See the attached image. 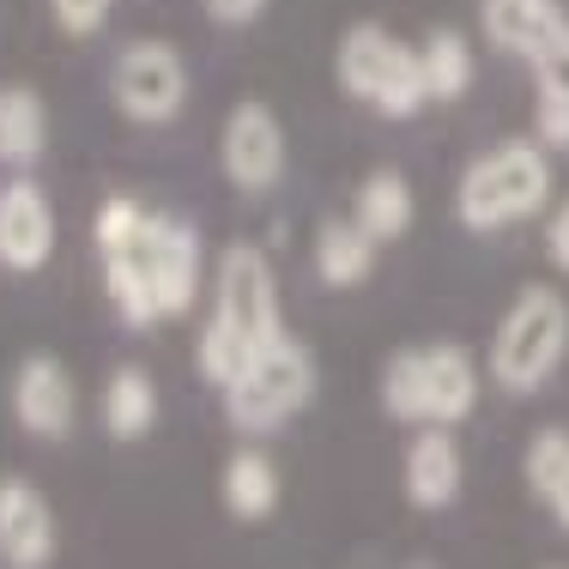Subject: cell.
Returning <instances> with one entry per match:
<instances>
[{
  "instance_id": "6da1fadb",
  "label": "cell",
  "mask_w": 569,
  "mask_h": 569,
  "mask_svg": "<svg viewBox=\"0 0 569 569\" xmlns=\"http://www.w3.org/2000/svg\"><path fill=\"white\" fill-rule=\"evenodd\" d=\"M284 328V291L273 273V254L261 242H224L212 254V309L194 333V370L212 395H224L242 376V363L261 346H273Z\"/></svg>"
},
{
  "instance_id": "7a4b0ae2",
  "label": "cell",
  "mask_w": 569,
  "mask_h": 569,
  "mask_svg": "<svg viewBox=\"0 0 569 569\" xmlns=\"http://www.w3.org/2000/svg\"><path fill=\"white\" fill-rule=\"evenodd\" d=\"M551 158L558 152H546L533 133H509V140L472 152L455 176V224L467 237H497L527 219H546L551 188H558Z\"/></svg>"
},
{
  "instance_id": "3957f363",
  "label": "cell",
  "mask_w": 569,
  "mask_h": 569,
  "mask_svg": "<svg viewBox=\"0 0 569 569\" xmlns=\"http://www.w3.org/2000/svg\"><path fill=\"white\" fill-rule=\"evenodd\" d=\"M479 395H485V358H472L460 340L400 346L376 370V400L406 430H425V425L460 430L479 412Z\"/></svg>"
},
{
  "instance_id": "277c9868",
  "label": "cell",
  "mask_w": 569,
  "mask_h": 569,
  "mask_svg": "<svg viewBox=\"0 0 569 569\" xmlns=\"http://www.w3.org/2000/svg\"><path fill=\"white\" fill-rule=\"evenodd\" d=\"M569 358V297L558 284L533 279L509 297V309L497 316L491 346H485V382L509 400H527L539 388L558 382Z\"/></svg>"
},
{
  "instance_id": "5b68a950",
  "label": "cell",
  "mask_w": 569,
  "mask_h": 569,
  "mask_svg": "<svg viewBox=\"0 0 569 569\" xmlns=\"http://www.w3.org/2000/svg\"><path fill=\"white\" fill-rule=\"evenodd\" d=\"M333 86L358 110H370L382 121H412L430 110L418 43H406L400 31H388L376 19H358L340 31V43H333Z\"/></svg>"
},
{
  "instance_id": "8992f818",
  "label": "cell",
  "mask_w": 569,
  "mask_h": 569,
  "mask_svg": "<svg viewBox=\"0 0 569 569\" xmlns=\"http://www.w3.org/2000/svg\"><path fill=\"white\" fill-rule=\"evenodd\" d=\"M321 395V363H316V346L297 340V333H279L273 346H261L249 363H242V376L219 395L224 406V425L237 430V437H279L291 418H303L309 406Z\"/></svg>"
},
{
  "instance_id": "52a82bcc",
  "label": "cell",
  "mask_w": 569,
  "mask_h": 569,
  "mask_svg": "<svg viewBox=\"0 0 569 569\" xmlns=\"http://www.w3.org/2000/svg\"><path fill=\"white\" fill-rule=\"evenodd\" d=\"M152 212L140 194H103L91 212V249L103 267V303L116 309V321L128 333H152L164 328L152 297Z\"/></svg>"
},
{
  "instance_id": "ba28073f",
  "label": "cell",
  "mask_w": 569,
  "mask_h": 569,
  "mask_svg": "<svg viewBox=\"0 0 569 569\" xmlns=\"http://www.w3.org/2000/svg\"><path fill=\"white\" fill-rule=\"evenodd\" d=\"M103 91H110V110L128 128H170L194 98V73H188V56L170 37H128L110 56Z\"/></svg>"
},
{
  "instance_id": "9c48e42d",
  "label": "cell",
  "mask_w": 569,
  "mask_h": 569,
  "mask_svg": "<svg viewBox=\"0 0 569 569\" xmlns=\"http://www.w3.org/2000/svg\"><path fill=\"white\" fill-rule=\"evenodd\" d=\"M219 176L230 194L267 200L291 176V133H284L279 110L267 98H237L219 121Z\"/></svg>"
},
{
  "instance_id": "30bf717a",
  "label": "cell",
  "mask_w": 569,
  "mask_h": 569,
  "mask_svg": "<svg viewBox=\"0 0 569 569\" xmlns=\"http://www.w3.org/2000/svg\"><path fill=\"white\" fill-rule=\"evenodd\" d=\"M7 412L19 425V437L31 442H67L79 430V382L56 351H24L7 376Z\"/></svg>"
},
{
  "instance_id": "8fae6325",
  "label": "cell",
  "mask_w": 569,
  "mask_h": 569,
  "mask_svg": "<svg viewBox=\"0 0 569 569\" xmlns=\"http://www.w3.org/2000/svg\"><path fill=\"white\" fill-rule=\"evenodd\" d=\"M56 242H61V219H56L49 188L24 170L7 176L0 182V273L37 279L56 261Z\"/></svg>"
},
{
  "instance_id": "7c38bea8",
  "label": "cell",
  "mask_w": 569,
  "mask_h": 569,
  "mask_svg": "<svg viewBox=\"0 0 569 569\" xmlns=\"http://www.w3.org/2000/svg\"><path fill=\"white\" fill-rule=\"evenodd\" d=\"M200 291H212V261L200 224H188L182 212H152V297L158 316L182 321L194 316Z\"/></svg>"
},
{
  "instance_id": "4fadbf2b",
  "label": "cell",
  "mask_w": 569,
  "mask_h": 569,
  "mask_svg": "<svg viewBox=\"0 0 569 569\" xmlns=\"http://www.w3.org/2000/svg\"><path fill=\"white\" fill-rule=\"evenodd\" d=\"M61 551V515L24 472H0V569H49Z\"/></svg>"
},
{
  "instance_id": "5bb4252c",
  "label": "cell",
  "mask_w": 569,
  "mask_h": 569,
  "mask_svg": "<svg viewBox=\"0 0 569 569\" xmlns=\"http://www.w3.org/2000/svg\"><path fill=\"white\" fill-rule=\"evenodd\" d=\"M467 491V449L449 425H425L400 449V497L425 515H442Z\"/></svg>"
},
{
  "instance_id": "9a60e30c",
  "label": "cell",
  "mask_w": 569,
  "mask_h": 569,
  "mask_svg": "<svg viewBox=\"0 0 569 569\" xmlns=\"http://www.w3.org/2000/svg\"><path fill=\"white\" fill-rule=\"evenodd\" d=\"M219 503L237 527H267L284 503V472L254 437H237V449L219 460Z\"/></svg>"
},
{
  "instance_id": "2e32d148",
  "label": "cell",
  "mask_w": 569,
  "mask_h": 569,
  "mask_svg": "<svg viewBox=\"0 0 569 569\" xmlns=\"http://www.w3.org/2000/svg\"><path fill=\"white\" fill-rule=\"evenodd\" d=\"M479 31L497 56H515L533 67L569 31V12L558 0H479Z\"/></svg>"
},
{
  "instance_id": "e0dca14e",
  "label": "cell",
  "mask_w": 569,
  "mask_h": 569,
  "mask_svg": "<svg viewBox=\"0 0 569 569\" xmlns=\"http://www.w3.org/2000/svg\"><path fill=\"white\" fill-rule=\"evenodd\" d=\"M158 412H164V395H158L152 370L146 363H116L103 376V395H98V425L110 442H146L158 430Z\"/></svg>"
},
{
  "instance_id": "ac0fdd59",
  "label": "cell",
  "mask_w": 569,
  "mask_h": 569,
  "mask_svg": "<svg viewBox=\"0 0 569 569\" xmlns=\"http://www.w3.org/2000/svg\"><path fill=\"white\" fill-rule=\"evenodd\" d=\"M376 261H382V242L363 224H351V212L346 219H321L316 237H309V267L328 291H363L376 279Z\"/></svg>"
},
{
  "instance_id": "d6986e66",
  "label": "cell",
  "mask_w": 569,
  "mask_h": 569,
  "mask_svg": "<svg viewBox=\"0 0 569 569\" xmlns=\"http://www.w3.org/2000/svg\"><path fill=\"white\" fill-rule=\"evenodd\" d=\"M351 224H363L382 249H395V242L412 237L418 224V188L406 182V170L395 164H376L363 176L358 188H351Z\"/></svg>"
},
{
  "instance_id": "ffe728a7",
  "label": "cell",
  "mask_w": 569,
  "mask_h": 569,
  "mask_svg": "<svg viewBox=\"0 0 569 569\" xmlns=\"http://www.w3.org/2000/svg\"><path fill=\"white\" fill-rule=\"evenodd\" d=\"M521 479H527V497L558 521V533H569V430L563 425H539L527 437Z\"/></svg>"
},
{
  "instance_id": "44dd1931",
  "label": "cell",
  "mask_w": 569,
  "mask_h": 569,
  "mask_svg": "<svg viewBox=\"0 0 569 569\" xmlns=\"http://www.w3.org/2000/svg\"><path fill=\"white\" fill-rule=\"evenodd\" d=\"M418 61H425L430 103H460L479 86V49H472V37L455 31V24H437V31L418 37Z\"/></svg>"
},
{
  "instance_id": "7402d4cb",
  "label": "cell",
  "mask_w": 569,
  "mask_h": 569,
  "mask_svg": "<svg viewBox=\"0 0 569 569\" xmlns=\"http://www.w3.org/2000/svg\"><path fill=\"white\" fill-rule=\"evenodd\" d=\"M49 152V103L37 86H0V164L31 170Z\"/></svg>"
},
{
  "instance_id": "603a6c76",
  "label": "cell",
  "mask_w": 569,
  "mask_h": 569,
  "mask_svg": "<svg viewBox=\"0 0 569 569\" xmlns=\"http://www.w3.org/2000/svg\"><path fill=\"white\" fill-rule=\"evenodd\" d=\"M110 19H116V0H49V24H56L67 43H91V37H103Z\"/></svg>"
},
{
  "instance_id": "cb8c5ba5",
  "label": "cell",
  "mask_w": 569,
  "mask_h": 569,
  "mask_svg": "<svg viewBox=\"0 0 569 569\" xmlns=\"http://www.w3.org/2000/svg\"><path fill=\"white\" fill-rule=\"evenodd\" d=\"M533 140L546 146V152H569V98L533 91Z\"/></svg>"
},
{
  "instance_id": "d4e9b609",
  "label": "cell",
  "mask_w": 569,
  "mask_h": 569,
  "mask_svg": "<svg viewBox=\"0 0 569 569\" xmlns=\"http://www.w3.org/2000/svg\"><path fill=\"white\" fill-rule=\"evenodd\" d=\"M539 249H546L551 273H563V279H569V194H563V200H551L546 224H539Z\"/></svg>"
},
{
  "instance_id": "484cf974",
  "label": "cell",
  "mask_w": 569,
  "mask_h": 569,
  "mask_svg": "<svg viewBox=\"0 0 569 569\" xmlns=\"http://www.w3.org/2000/svg\"><path fill=\"white\" fill-rule=\"evenodd\" d=\"M267 7H273V0H200L207 24H219V31H249V24L267 19Z\"/></svg>"
}]
</instances>
